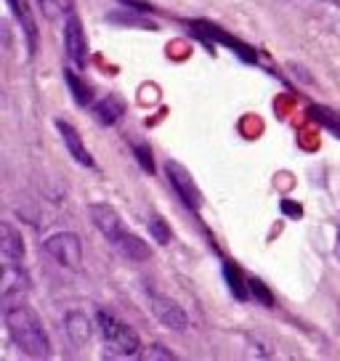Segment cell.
Listing matches in <instances>:
<instances>
[{
    "label": "cell",
    "mask_w": 340,
    "mask_h": 361,
    "mask_svg": "<svg viewBox=\"0 0 340 361\" xmlns=\"http://www.w3.org/2000/svg\"><path fill=\"white\" fill-rule=\"evenodd\" d=\"M136 157L141 162V168L149 170V173H154V159H152V152H149L144 144H136Z\"/></svg>",
    "instance_id": "20"
},
{
    "label": "cell",
    "mask_w": 340,
    "mask_h": 361,
    "mask_svg": "<svg viewBox=\"0 0 340 361\" xmlns=\"http://www.w3.org/2000/svg\"><path fill=\"white\" fill-rule=\"evenodd\" d=\"M3 319H6L13 345L22 353H27L30 359H48L51 356V343H48V335L43 329V322L37 319L32 308H27L24 303L8 305L3 311Z\"/></svg>",
    "instance_id": "1"
},
{
    "label": "cell",
    "mask_w": 340,
    "mask_h": 361,
    "mask_svg": "<svg viewBox=\"0 0 340 361\" xmlns=\"http://www.w3.org/2000/svg\"><path fill=\"white\" fill-rule=\"evenodd\" d=\"M64 80H67L69 90H72V96H75V102L80 104V106H85V104H91V88L83 82V80L75 75V72H69V69H64Z\"/></svg>",
    "instance_id": "14"
},
{
    "label": "cell",
    "mask_w": 340,
    "mask_h": 361,
    "mask_svg": "<svg viewBox=\"0 0 340 361\" xmlns=\"http://www.w3.org/2000/svg\"><path fill=\"white\" fill-rule=\"evenodd\" d=\"M64 48H67V56L78 67H85V61H88V40H85L83 24H80L75 13L67 16V22H64Z\"/></svg>",
    "instance_id": "7"
},
{
    "label": "cell",
    "mask_w": 340,
    "mask_h": 361,
    "mask_svg": "<svg viewBox=\"0 0 340 361\" xmlns=\"http://www.w3.org/2000/svg\"><path fill=\"white\" fill-rule=\"evenodd\" d=\"M46 252L56 260L59 266H64L69 271H80L83 266V242H80L78 234L72 231H59L54 237L46 239Z\"/></svg>",
    "instance_id": "4"
},
{
    "label": "cell",
    "mask_w": 340,
    "mask_h": 361,
    "mask_svg": "<svg viewBox=\"0 0 340 361\" xmlns=\"http://www.w3.org/2000/svg\"><path fill=\"white\" fill-rule=\"evenodd\" d=\"M0 255L3 263H24V239L11 224L0 226Z\"/></svg>",
    "instance_id": "9"
},
{
    "label": "cell",
    "mask_w": 340,
    "mask_h": 361,
    "mask_svg": "<svg viewBox=\"0 0 340 361\" xmlns=\"http://www.w3.org/2000/svg\"><path fill=\"white\" fill-rule=\"evenodd\" d=\"M67 332L75 343H85V340L91 338V324H88V319H85L83 314H69L67 316Z\"/></svg>",
    "instance_id": "12"
},
{
    "label": "cell",
    "mask_w": 340,
    "mask_h": 361,
    "mask_svg": "<svg viewBox=\"0 0 340 361\" xmlns=\"http://www.w3.org/2000/svg\"><path fill=\"white\" fill-rule=\"evenodd\" d=\"M40 6H43V13H46L51 22H56V19H64V16H72V6H75V0H40Z\"/></svg>",
    "instance_id": "13"
},
{
    "label": "cell",
    "mask_w": 340,
    "mask_h": 361,
    "mask_svg": "<svg viewBox=\"0 0 340 361\" xmlns=\"http://www.w3.org/2000/svg\"><path fill=\"white\" fill-rule=\"evenodd\" d=\"M224 274H226V282H229V290L237 295L239 300H245L248 298V290H250V284L245 287V279H242V271L234 266V263H226L224 266Z\"/></svg>",
    "instance_id": "15"
},
{
    "label": "cell",
    "mask_w": 340,
    "mask_h": 361,
    "mask_svg": "<svg viewBox=\"0 0 340 361\" xmlns=\"http://www.w3.org/2000/svg\"><path fill=\"white\" fill-rule=\"evenodd\" d=\"M123 112H125V106L117 96H107V99H102V102L93 106V114H96V120L102 125H114L123 117Z\"/></svg>",
    "instance_id": "11"
},
{
    "label": "cell",
    "mask_w": 340,
    "mask_h": 361,
    "mask_svg": "<svg viewBox=\"0 0 340 361\" xmlns=\"http://www.w3.org/2000/svg\"><path fill=\"white\" fill-rule=\"evenodd\" d=\"M165 173H168V180L170 186L176 189V194L181 197V202L189 207V210H200L202 207V194L197 189V183L192 180L189 176V170L183 168L181 162H176V159H168V165H165Z\"/></svg>",
    "instance_id": "5"
},
{
    "label": "cell",
    "mask_w": 340,
    "mask_h": 361,
    "mask_svg": "<svg viewBox=\"0 0 340 361\" xmlns=\"http://www.w3.org/2000/svg\"><path fill=\"white\" fill-rule=\"evenodd\" d=\"M149 231H152V237L157 239L159 245H168L170 242V231H168V226L162 224V218H152V221H149Z\"/></svg>",
    "instance_id": "17"
},
{
    "label": "cell",
    "mask_w": 340,
    "mask_h": 361,
    "mask_svg": "<svg viewBox=\"0 0 340 361\" xmlns=\"http://www.w3.org/2000/svg\"><path fill=\"white\" fill-rule=\"evenodd\" d=\"M6 6L11 8L13 19L19 22V27H22L24 35H27V51H30V56H32L35 51H37V24H35L30 3H27V0H6Z\"/></svg>",
    "instance_id": "8"
},
{
    "label": "cell",
    "mask_w": 340,
    "mask_h": 361,
    "mask_svg": "<svg viewBox=\"0 0 340 361\" xmlns=\"http://www.w3.org/2000/svg\"><path fill=\"white\" fill-rule=\"evenodd\" d=\"M141 359H144V361H154V359H165V361H170V359H176V356H173L170 350L162 348V345H152L149 350H144V353H141Z\"/></svg>",
    "instance_id": "19"
},
{
    "label": "cell",
    "mask_w": 340,
    "mask_h": 361,
    "mask_svg": "<svg viewBox=\"0 0 340 361\" xmlns=\"http://www.w3.org/2000/svg\"><path fill=\"white\" fill-rule=\"evenodd\" d=\"M308 112H311V117H314V120H319V123H324L327 128H332V130H335V133L340 135V120H338V117H335L332 112H327V109H322V106H311Z\"/></svg>",
    "instance_id": "16"
},
{
    "label": "cell",
    "mask_w": 340,
    "mask_h": 361,
    "mask_svg": "<svg viewBox=\"0 0 340 361\" xmlns=\"http://www.w3.org/2000/svg\"><path fill=\"white\" fill-rule=\"evenodd\" d=\"M56 128L59 133H61V141H64V147H67V152L75 157V162H80V165H85V168H93V157L91 152L85 149V144H83V138H80V133L72 128L69 123H64V120H56Z\"/></svg>",
    "instance_id": "10"
},
{
    "label": "cell",
    "mask_w": 340,
    "mask_h": 361,
    "mask_svg": "<svg viewBox=\"0 0 340 361\" xmlns=\"http://www.w3.org/2000/svg\"><path fill=\"white\" fill-rule=\"evenodd\" d=\"M99 332L112 356H136L141 350V340L136 332L107 311H99Z\"/></svg>",
    "instance_id": "3"
},
{
    "label": "cell",
    "mask_w": 340,
    "mask_h": 361,
    "mask_svg": "<svg viewBox=\"0 0 340 361\" xmlns=\"http://www.w3.org/2000/svg\"><path fill=\"white\" fill-rule=\"evenodd\" d=\"M248 284H250V293L255 295L258 300H261L263 305H274V298H272V293L263 287V282H258V279H248Z\"/></svg>",
    "instance_id": "18"
},
{
    "label": "cell",
    "mask_w": 340,
    "mask_h": 361,
    "mask_svg": "<svg viewBox=\"0 0 340 361\" xmlns=\"http://www.w3.org/2000/svg\"><path fill=\"white\" fill-rule=\"evenodd\" d=\"M149 303H152V314L157 316L165 327L178 329V332H181V329H186V324H189V316L183 314V308L176 303V300H170V298H165V295L152 293V295H149Z\"/></svg>",
    "instance_id": "6"
},
{
    "label": "cell",
    "mask_w": 340,
    "mask_h": 361,
    "mask_svg": "<svg viewBox=\"0 0 340 361\" xmlns=\"http://www.w3.org/2000/svg\"><path fill=\"white\" fill-rule=\"evenodd\" d=\"M88 213H91V221L93 226L99 228L104 234V239L112 245L123 258L128 260H147L152 252H149V245L144 239H138L133 231H128L120 221V215L114 213V207L109 204H91L88 207Z\"/></svg>",
    "instance_id": "2"
}]
</instances>
